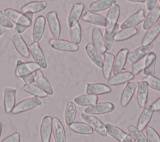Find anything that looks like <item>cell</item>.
I'll use <instances>...</instances> for the list:
<instances>
[{"label": "cell", "instance_id": "6da1fadb", "mask_svg": "<svg viewBox=\"0 0 160 142\" xmlns=\"http://www.w3.org/2000/svg\"><path fill=\"white\" fill-rule=\"evenodd\" d=\"M3 13L10 21L16 23L14 31L19 34H21L31 26L34 14L31 13H22L11 8L5 9Z\"/></svg>", "mask_w": 160, "mask_h": 142}, {"label": "cell", "instance_id": "7a4b0ae2", "mask_svg": "<svg viewBox=\"0 0 160 142\" xmlns=\"http://www.w3.org/2000/svg\"><path fill=\"white\" fill-rule=\"evenodd\" d=\"M40 68L41 67L34 61L24 62L18 59L16 63L15 74L17 77L21 78L40 70Z\"/></svg>", "mask_w": 160, "mask_h": 142}, {"label": "cell", "instance_id": "3957f363", "mask_svg": "<svg viewBox=\"0 0 160 142\" xmlns=\"http://www.w3.org/2000/svg\"><path fill=\"white\" fill-rule=\"evenodd\" d=\"M119 15L120 7L118 4H114L109 9L106 16V24L105 27V33L111 34L113 31L118 21Z\"/></svg>", "mask_w": 160, "mask_h": 142}, {"label": "cell", "instance_id": "277c9868", "mask_svg": "<svg viewBox=\"0 0 160 142\" xmlns=\"http://www.w3.org/2000/svg\"><path fill=\"white\" fill-rule=\"evenodd\" d=\"M81 118L84 121H86V123L90 125L92 128L93 130H95V131L99 134L101 136L106 137L107 136L108 133L105 124L96 116L88 114L83 112L81 113Z\"/></svg>", "mask_w": 160, "mask_h": 142}, {"label": "cell", "instance_id": "5b68a950", "mask_svg": "<svg viewBox=\"0 0 160 142\" xmlns=\"http://www.w3.org/2000/svg\"><path fill=\"white\" fill-rule=\"evenodd\" d=\"M115 105L111 102H101L94 105L87 106L84 109V113L91 115H98L109 113L114 111Z\"/></svg>", "mask_w": 160, "mask_h": 142}, {"label": "cell", "instance_id": "8992f818", "mask_svg": "<svg viewBox=\"0 0 160 142\" xmlns=\"http://www.w3.org/2000/svg\"><path fill=\"white\" fill-rule=\"evenodd\" d=\"M42 102L40 99L38 97L33 96L28 98L19 103H18L12 110L13 114H18L20 113L25 112L31 110L36 106L41 105Z\"/></svg>", "mask_w": 160, "mask_h": 142}, {"label": "cell", "instance_id": "52a82bcc", "mask_svg": "<svg viewBox=\"0 0 160 142\" xmlns=\"http://www.w3.org/2000/svg\"><path fill=\"white\" fill-rule=\"evenodd\" d=\"M46 19L52 38L58 39L61 34V24L56 12L49 11L46 13Z\"/></svg>", "mask_w": 160, "mask_h": 142}, {"label": "cell", "instance_id": "ba28073f", "mask_svg": "<svg viewBox=\"0 0 160 142\" xmlns=\"http://www.w3.org/2000/svg\"><path fill=\"white\" fill-rule=\"evenodd\" d=\"M28 48L34 62L37 63L41 67V68L46 69L48 64L46 58L39 43L32 42L28 46Z\"/></svg>", "mask_w": 160, "mask_h": 142}, {"label": "cell", "instance_id": "9c48e42d", "mask_svg": "<svg viewBox=\"0 0 160 142\" xmlns=\"http://www.w3.org/2000/svg\"><path fill=\"white\" fill-rule=\"evenodd\" d=\"M129 54V50L127 48H121L116 54L114 58L112 73L114 76L124 69V66L126 64L128 56Z\"/></svg>", "mask_w": 160, "mask_h": 142}, {"label": "cell", "instance_id": "30bf717a", "mask_svg": "<svg viewBox=\"0 0 160 142\" xmlns=\"http://www.w3.org/2000/svg\"><path fill=\"white\" fill-rule=\"evenodd\" d=\"M49 44L54 49L66 52H75L79 48L78 45L64 39H52L49 41Z\"/></svg>", "mask_w": 160, "mask_h": 142}, {"label": "cell", "instance_id": "8fae6325", "mask_svg": "<svg viewBox=\"0 0 160 142\" xmlns=\"http://www.w3.org/2000/svg\"><path fill=\"white\" fill-rule=\"evenodd\" d=\"M154 112L151 104H146L141 111L137 122V128L140 131H143L149 124Z\"/></svg>", "mask_w": 160, "mask_h": 142}, {"label": "cell", "instance_id": "7c38bea8", "mask_svg": "<svg viewBox=\"0 0 160 142\" xmlns=\"http://www.w3.org/2000/svg\"><path fill=\"white\" fill-rule=\"evenodd\" d=\"M91 39L92 44L101 55H104L106 52L104 38L101 30L97 27H94L92 29Z\"/></svg>", "mask_w": 160, "mask_h": 142}, {"label": "cell", "instance_id": "4fadbf2b", "mask_svg": "<svg viewBox=\"0 0 160 142\" xmlns=\"http://www.w3.org/2000/svg\"><path fill=\"white\" fill-rule=\"evenodd\" d=\"M46 25V19L43 16H38L34 21L32 30V39L34 43H38L41 39Z\"/></svg>", "mask_w": 160, "mask_h": 142}, {"label": "cell", "instance_id": "5bb4252c", "mask_svg": "<svg viewBox=\"0 0 160 142\" xmlns=\"http://www.w3.org/2000/svg\"><path fill=\"white\" fill-rule=\"evenodd\" d=\"M153 46V43H151L148 45H141L138 47L133 51L129 53L128 56L129 61L132 64L140 59L145 57L149 53L151 52Z\"/></svg>", "mask_w": 160, "mask_h": 142}, {"label": "cell", "instance_id": "9a60e30c", "mask_svg": "<svg viewBox=\"0 0 160 142\" xmlns=\"http://www.w3.org/2000/svg\"><path fill=\"white\" fill-rule=\"evenodd\" d=\"M16 90L12 88L6 87L4 89V106L6 113L12 112L16 103Z\"/></svg>", "mask_w": 160, "mask_h": 142}, {"label": "cell", "instance_id": "2e32d148", "mask_svg": "<svg viewBox=\"0 0 160 142\" xmlns=\"http://www.w3.org/2000/svg\"><path fill=\"white\" fill-rule=\"evenodd\" d=\"M84 9V4L82 3H75L71 9L68 18V24L69 28L78 23Z\"/></svg>", "mask_w": 160, "mask_h": 142}, {"label": "cell", "instance_id": "e0dca14e", "mask_svg": "<svg viewBox=\"0 0 160 142\" xmlns=\"http://www.w3.org/2000/svg\"><path fill=\"white\" fill-rule=\"evenodd\" d=\"M11 41L14 45L15 49L18 53L25 58H28L30 56L28 46L23 39L22 36L19 34H16L11 39Z\"/></svg>", "mask_w": 160, "mask_h": 142}, {"label": "cell", "instance_id": "ac0fdd59", "mask_svg": "<svg viewBox=\"0 0 160 142\" xmlns=\"http://www.w3.org/2000/svg\"><path fill=\"white\" fill-rule=\"evenodd\" d=\"M52 131L55 142H67L64 126L59 119L55 117L52 120Z\"/></svg>", "mask_w": 160, "mask_h": 142}, {"label": "cell", "instance_id": "d6986e66", "mask_svg": "<svg viewBox=\"0 0 160 142\" xmlns=\"http://www.w3.org/2000/svg\"><path fill=\"white\" fill-rule=\"evenodd\" d=\"M52 120L49 116H45L42 119L40 126V136L42 142H49L52 133Z\"/></svg>", "mask_w": 160, "mask_h": 142}, {"label": "cell", "instance_id": "ffe728a7", "mask_svg": "<svg viewBox=\"0 0 160 142\" xmlns=\"http://www.w3.org/2000/svg\"><path fill=\"white\" fill-rule=\"evenodd\" d=\"M137 86L138 83L136 81H129L126 84L121 96L120 102L122 106H126L129 103L134 96Z\"/></svg>", "mask_w": 160, "mask_h": 142}, {"label": "cell", "instance_id": "44dd1931", "mask_svg": "<svg viewBox=\"0 0 160 142\" xmlns=\"http://www.w3.org/2000/svg\"><path fill=\"white\" fill-rule=\"evenodd\" d=\"M145 18V13L143 9H139L136 13H134L130 16L128 18L125 19L121 24V28L122 29L132 28L141 23L144 20Z\"/></svg>", "mask_w": 160, "mask_h": 142}, {"label": "cell", "instance_id": "7402d4cb", "mask_svg": "<svg viewBox=\"0 0 160 142\" xmlns=\"http://www.w3.org/2000/svg\"><path fill=\"white\" fill-rule=\"evenodd\" d=\"M111 91V88L105 84L88 83L86 84V93L88 94L98 96L109 93Z\"/></svg>", "mask_w": 160, "mask_h": 142}, {"label": "cell", "instance_id": "603a6c76", "mask_svg": "<svg viewBox=\"0 0 160 142\" xmlns=\"http://www.w3.org/2000/svg\"><path fill=\"white\" fill-rule=\"evenodd\" d=\"M82 20L89 23L95 24L97 26L106 27V17L104 16L91 12L90 11H86L82 17Z\"/></svg>", "mask_w": 160, "mask_h": 142}, {"label": "cell", "instance_id": "cb8c5ba5", "mask_svg": "<svg viewBox=\"0 0 160 142\" xmlns=\"http://www.w3.org/2000/svg\"><path fill=\"white\" fill-rule=\"evenodd\" d=\"M138 83L137 91V101L141 108H144L147 103L148 97V84L144 81H139Z\"/></svg>", "mask_w": 160, "mask_h": 142}, {"label": "cell", "instance_id": "d4e9b609", "mask_svg": "<svg viewBox=\"0 0 160 142\" xmlns=\"http://www.w3.org/2000/svg\"><path fill=\"white\" fill-rule=\"evenodd\" d=\"M34 81L37 83L38 86L45 91L48 95H52L54 93L51 85L48 79L44 76L41 70H38L35 72Z\"/></svg>", "mask_w": 160, "mask_h": 142}, {"label": "cell", "instance_id": "484cf974", "mask_svg": "<svg viewBox=\"0 0 160 142\" xmlns=\"http://www.w3.org/2000/svg\"><path fill=\"white\" fill-rule=\"evenodd\" d=\"M160 18V6H156V7L149 11L146 17L144 18L142 29L144 30H148L152 26H154Z\"/></svg>", "mask_w": 160, "mask_h": 142}, {"label": "cell", "instance_id": "4316f807", "mask_svg": "<svg viewBox=\"0 0 160 142\" xmlns=\"http://www.w3.org/2000/svg\"><path fill=\"white\" fill-rule=\"evenodd\" d=\"M134 78V75L130 71L121 72L109 78L108 81V84L110 86L122 84L130 81Z\"/></svg>", "mask_w": 160, "mask_h": 142}, {"label": "cell", "instance_id": "83f0119b", "mask_svg": "<svg viewBox=\"0 0 160 142\" xmlns=\"http://www.w3.org/2000/svg\"><path fill=\"white\" fill-rule=\"evenodd\" d=\"M47 6V3L44 1H36L29 2L21 8V12L22 13H31L32 14L43 11Z\"/></svg>", "mask_w": 160, "mask_h": 142}, {"label": "cell", "instance_id": "f1b7e54d", "mask_svg": "<svg viewBox=\"0 0 160 142\" xmlns=\"http://www.w3.org/2000/svg\"><path fill=\"white\" fill-rule=\"evenodd\" d=\"M114 58V55L111 53H106L104 54L102 72L103 76L106 79L110 78V76L112 73Z\"/></svg>", "mask_w": 160, "mask_h": 142}, {"label": "cell", "instance_id": "f546056e", "mask_svg": "<svg viewBox=\"0 0 160 142\" xmlns=\"http://www.w3.org/2000/svg\"><path fill=\"white\" fill-rule=\"evenodd\" d=\"M156 63V55L154 52L151 51L145 56V67L143 74L147 76H154Z\"/></svg>", "mask_w": 160, "mask_h": 142}, {"label": "cell", "instance_id": "4dcf8cb0", "mask_svg": "<svg viewBox=\"0 0 160 142\" xmlns=\"http://www.w3.org/2000/svg\"><path fill=\"white\" fill-rule=\"evenodd\" d=\"M85 51L92 62H93L99 68L102 67L103 61L101 55L99 53L92 43H88L86 45Z\"/></svg>", "mask_w": 160, "mask_h": 142}, {"label": "cell", "instance_id": "1f68e13d", "mask_svg": "<svg viewBox=\"0 0 160 142\" xmlns=\"http://www.w3.org/2000/svg\"><path fill=\"white\" fill-rule=\"evenodd\" d=\"M160 33V21L156 23L152 26L144 34L142 40V45H148L152 43Z\"/></svg>", "mask_w": 160, "mask_h": 142}, {"label": "cell", "instance_id": "d6a6232c", "mask_svg": "<svg viewBox=\"0 0 160 142\" xmlns=\"http://www.w3.org/2000/svg\"><path fill=\"white\" fill-rule=\"evenodd\" d=\"M98 96L93 94H82L74 98V102L79 106H89L94 105L98 103Z\"/></svg>", "mask_w": 160, "mask_h": 142}, {"label": "cell", "instance_id": "836d02e7", "mask_svg": "<svg viewBox=\"0 0 160 142\" xmlns=\"http://www.w3.org/2000/svg\"><path fill=\"white\" fill-rule=\"evenodd\" d=\"M116 3L115 0H98L92 2L89 5V9L91 12H99L109 9Z\"/></svg>", "mask_w": 160, "mask_h": 142}, {"label": "cell", "instance_id": "e575fe53", "mask_svg": "<svg viewBox=\"0 0 160 142\" xmlns=\"http://www.w3.org/2000/svg\"><path fill=\"white\" fill-rule=\"evenodd\" d=\"M76 113L77 109L75 103L72 101L68 102L66 106L64 111V121L68 126L74 123Z\"/></svg>", "mask_w": 160, "mask_h": 142}, {"label": "cell", "instance_id": "d590c367", "mask_svg": "<svg viewBox=\"0 0 160 142\" xmlns=\"http://www.w3.org/2000/svg\"><path fill=\"white\" fill-rule=\"evenodd\" d=\"M105 127L107 133L119 142H121L128 135V133L124 132L121 128L111 123H106Z\"/></svg>", "mask_w": 160, "mask_h": 142}, {"label": "cell", "instance_id": "8d00e7d4", "mask_svg": "<svg viewBox=\"0 0 160 142\" xmlns=\"http://www.w3.org/2000/svg\"><path fill=\"white\" fill-rule=\"evenodd\" d=\"M69 128L74 133L81 134H91L93 132L92 128L84 122H74L69 126Z\"/></svg>", "mask_w": 160, "mask_h": 142}, {"label": "cell", "instance_id": "74e56055", "mask_svg": "<svg viewBox=\"0 0 160 142\" xmlns=\"http://www.w3.org/2000/svg\"><path fill=\"white\" fill-rule=\"evenodd\" d=\"M138 33V30L135 27L129 28L122 29L118 32L114 37V41L116 42L127 40Z\"/></svg>", "mask_w": 160, "mask_h": 142}, {"label": "cell", "instance_id": "f35d334b", "mask_svg": "<svg viewBox=\"0 0 160 142\" xmlns=\"http://www.w3.org/2000/svg\"><path fill=\"white\" fill-rule=\"evenodd\" d=\"M128 131L134 142H148L147 137L137 127L129 125L128 127Z\"/></svg>", "mask_w": 160, "mask_h": 142}, {"label": "cell", "instance_id": "ab89813d", "mask_svg": "<svg viewBox=\"0 0 160 142\" xmlns=\"http://www.w3.org/2000/svg\"><path fill=\"white\" fill-rule=\"evenodd\" d=\"M23 89L25 92L38 98H46L48 95L38 86L33 84H25L23 86Z\"/></svg>", "mask_w": 160, "mask_h": 142}, {"label": "cell", "instance_id": "60d3db41", "mask_svg": "<svg viewBox=\"0 0 160 142\" xmlns=\"http://www.w3.org/2000/svg\"><path fill=\"white\" fill-rule=\"evenodd\" d=\"M71 42L78 45L81 40V28L79 23L70 28Z\"/></svg>", "mask_w": 160, "mask_h": 142}, {"label": "cell", "instance_id": "b9f144b4", "mask_svg": "<svg viewBox=\"0 0 160 142\" xmlns=\"http://www.w3.org/2000/svg\"><path fill=\"white\" fill-rule=\"evenodd\" d=\"M118 29H119V24H118V23H117L113 31L111 34H108L104 32L103 38H104V41L106 50H109L111 48L113 42L114 41L115 35L118 33Z\"/></svg>", "mask_w": 160, "mask_h": 142}, {"label": "cell", "instance_id": "7bdbcfd3", "mask_svg": "<svg viewBox=\"0 0 160 142\" xmlns=\"http://www.w3.org/2000/svg\"><path fill=\"white\" fill-rule=\"evenodd\" d=\"M152 89L160 92V79L154 76H147L143 80Z\"/></svg>", "mask_w": 160, "mask_h": 142}, {"label": "cell", "instance_id": "ee69618b", "mask_svg": "<svg viewBox=\"0 0 160 142\" xmlns=\"http://www.w3.org/2000/svg\"><path fill=\"white\" fill-rule=\"evenodd\" d=\"M146 134L149 142H160L159 134L151 126H148L146 128Z\"/></svg>", "mask_w": 160, "mask_h": 142}, {"label": "cell", "instance_id": "f6af8a7d", "mask_svg": "<svg viewBox=\"0 0 160 142\" xmlns=\"http://www.w3.org/2000/svg\"><path fill=\"white\" fill-rule=\"evenodd\" d=\"M132 69V73L134 75L138 74L141 71L144 70L145 67V57L140 59L131 66Z\"/></svg>", "mask_w": 160, "mask_h": 142}, {"label": "cell", "instance_id": "bcb514c9", "mask_svg": "<svg viewBox=\"0 0 160 142\" xmlns=\"http://www.w3.org/2000/svg\"><path fill=\"white\" fill-rule=\"evenodd\" d=\"M0 25L3 28H12L14 27L12 22L0 11Z\"/></svg>", "mask_w": 160, "mask_h": 142}, {"label": "cell", "instance_id": "7dc6e473", "mask_svg": "<svg viewBox=\"0 0 160 142\" xmlns=\"http://www.w3.org/2000/svg\"><path fill=\"white\" fill-rule=\"evenodd\" d=\"M21 138L19 133L16 132L6 137L1 141V142H19Z\"/></svg>", "mask_w": 160, "mask_h": 142}, {"label": "cell", "instance_id": "c3c4849f", "mask_svg": "<svg viewBox=\"0 0 160 142\" xmlns=\"http://www.w3.org/2000/svg\"><path fill=\"white\" fill-rule=\"evenodd\" d=\"M21 79L26 84H31L34 82V76L33 75V74H31L28 76H24L21 78Z\"/></svg>", "mask_w": 160, "mask_h": 142}, {"label": "cell", "instance_id": "681fc988", "mask_svg": "<svg viewBox=\"0 0 160 142\" xmlns=\"http://www.w3.org/2000/svg\"><path fill=\"white\" fill-rule=\"evenodd\" d=\"M156 3H157L156 0H148V1H146L147 9L149 11H151V10H152L156 7Z\"/></svg>", "mask_w": 160, "mask_h": 142}, {"label": "cell", "instance_id": "f907efd6", "mask_svg": "<svg viewBox=\"0 0 160 142\" xmlns=\"http://www.w3.org/2000/svg\"><path fill=\"white\" fill-rule=\"evenodd\" d=\"M154 108V111H160V97L158 98L153 103L151 104Z\"/></svg>", "mask_w": 160, "mask_h": 142}, {"label": "cell", "instance_id": "816d5d0a", "mask_svg": "<svg viewBox=\"0 0 160 142\" xmlns=\"http://www.w3.org/2000/svg\"><path fill=\"white\" fill-rule=\"evenodd\" d=\"M121 142H132V138L131 136L129 134H128V135L125 137V138Z\"/></svg>", "mask_w": 160, "mask_h": 142}, {"label": "cell", "instance_id": "f5cc1de1", "mask_svg": "<svg viewBox=\"0 0 160 142\" xmlns=\"http://www.w3.org/2000/svg\"><path fill=\"white\" fill-rule=\"evenodd\" d=\"M128 1L129 2H132V3H146L145 0H128Z\"/></svg>", "mask_w": 160, "mask_h": 142}, {"label": "cell", "instance_id": "db71d44e", "mask_svg": "<svg viewBox=\"0 0 160 142\" xmlns=\"http://www.w3.org/2000/svg\"><path fill=\"white\" fill-rule=\"evenodd\" d=\"M4 32H5V29H4V28H3L2 26H1L0 25V36H2V35L4 34Z\"/></svg>", "mask_w": 160, "mask_h": 142}, {"label": "cell", "instance_id": "11a10c76", "mask_svg": "<svg viewBox=\"0 0 160 142\" xmlns=\"http://www.w3.org/2000/svg\"><path fill=\"white\" fill-rule=\"evenodd\" d=\"M1 131H2V125H1V123L0 122V136H1Z\"/></svg>", "mask_w": 160, "mask_h": 142}, {"label": "cell", "instance_id": "9f6ffc18", "mask_svg": "<svg viewBox=\"0 0 160 142\" xmlns=\"http://www.w3.org/2000/svg\"><path fill=\"white\" fill-rule=\"evenodd\" d=\"M159 3H160V0H159Z\"/></svg>", "mask_w": 160, "mask_h": 142}, {"label": "cell", "instance_id": "6f0895ef", "mask_svg": "<svg viewBox=\"0 0 160 142\" xmlns=\"http://www.w3.org/2000/svg\"><path fill=\"white\" fill-rule=\"evenodd\" d=\"M133 142H134V141H133Z\"/></svg>", "mask_w": 160, "mask_h": 142}]
</instances>
